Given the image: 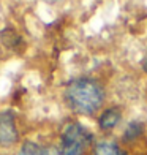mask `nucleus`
<instances>
[{"mask_svg":"<svg viewBox=\"0 0 147 155\" xmlns=\"http://www.w3.org/2000/svg\"><path fill=\"white\" fill-rule=\"evenodd\" d=\"M65 101L76 114L93 116L104 103V89L95 79L79 78L67 86Z\"/></svg>","mask_w":147,"mask_h":155,"instance_id":"obj_1","label":"nucleus"},{"mask_svg":"<svg viewBox=\"0 0 147 155\" xmlns=\"http://www.w3.org/2000/svg\"><path fill=\"white\" fill-rule=\"evenodd\" d=\"M92 143V133L79 122H70L60 133L59 155H84Z\"/></svg>","mask_w":147,"mask_h":155,"instance_id":"obj_2","label":"nucleus"},{"mask_svg":"<svg viewBox=\"0 0 147 155\" xmlns=\"http://www.w3.org/2000/svg\"><path fill=\"white\" fill-rule=\"evenodd\" d=\"M19 139L16 119L11 111L0 112V147H10Z\"/></svg>","mask_w":147,"mask_h":155,"instance_id":"obj_3","label":"nucleus"},{"mask_svg":"<svg viewBox=\"0 0 147 155\" xmlns=\"http://www.w3.org/2000/svg\"><path fill=\"white\" fill-rule=\"evenodd\" d=\"M122 120V109L119 106H113L104 109L100 117H98V127L103 131H111L119 125V122Z\"/></svg>","mask_w":147,"mask_h":155,"instance_id":"obj_4","label":"nucleus"},{"mask_svg":"<svg viewBox=\"0 0 147 155\" xmlns=\"http://www.w3.org/2000/svg\"><path fill=\"white\" fill-rule=\"evenodd\" d=\"M92 155H123V152L116 141L103 139V141H98L93 146Z\"/></svg>","mask_w":147,"mask_h":155,"instance_id":"obj_5","label":"nucleus"},{"mask_svg":"<svg viewBox=\"0 0 147 155\" xmlns=\"http://www.w3.org/2000/svg\"><path fill=\"white\" fill-rule=\"evenodd\" d=\"M18 155H49L47 149L35 141H24Z\"/></svg>","mask_w":147,"mask_h":155,"instance_id":"obj_6","label":"nucleus"},{"mask_svg":"<svg viewBox=\"0 0 147 155\" xmlns=\"http://www.w3.org/2000/svg\"><path fill=\"white\" fill-rule=\"evenodd\" d=\"M144 133V124L139 120H133L127 125V128L123 131V139L125 141H135Z\"/></svg>","mask_w":147,"mask_h":155,"instance_id":"obj_7","label":"nucleus"},{"mask_svg":"<svg viewBox=\"0 0 147 155\" xmlns=\"http://www.w3.org/2000/svg\"><path fill=\"white\" fill-rule=\"evenodd\" d=\"M6 32H8V35H13V37H15V38H16V35H18V33H16L15 30H6ZM3 41L6 43V46H10V48L13 46V45H11V43H13V38H10V40H3ZM16 41H18V43H21V38L18 37V38H16Z\"/></svg>","mask_w":147,"mask_h":155,"instance_id":"obj_8","label":"nucleus"},{"mask_svg":"<svg viewBox=\"0 0 147 155\" xmlns=\"http://www.w3.org/2000/svg\"><path fill=\"white\" fill-rule=\"evenodd\" d=\"M142 68H144V71L147 73V59L144 60V63H142Z\"/></svg>","mask_w":147,"mask_h":155,"instance_id":"obj_9","label":"nucleus"}]
</instances>
